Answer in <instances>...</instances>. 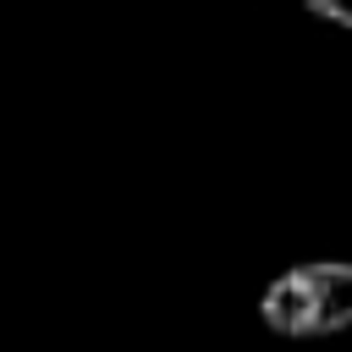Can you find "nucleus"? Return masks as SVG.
I'll use <instances>...</instances> for the list:
<instances>
[{"label":"nucleus","instance_id":"nucleus-1","mask_svg":"<svg viewBox=\"0 0 352 352\" xmlns=\"http://www.w3.org/2000/svg\"><path fill=\"white\" fill-rule=\"evenodd\" d=\"M264 330L286 341H314V336H341L352 330V264L346 258H314L292 264L275 275L258 297Z\"/></svg>","mask_w":352,"mask_h":352},{"label":"nucleus","instance_id":"nucleus-2","mask_svg":"<svg viewBox=\"0 0 352 352\" xmlns=\"http://www.w3.org/2000/svg\"><path fill=\"white\" fill-rule=\"evenodd\" d=\"M314 16H324V22H336V28H346L352 33V0H302Z\"/></svg>","mask_w":352,"mask_h":352}]
</instances>
